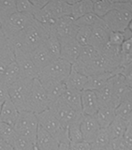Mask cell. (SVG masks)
Here are the masks:
<instances>
[{
    "label": "cell",
    "instance_id": "obj_1",
    "mask_svg": "<svg viewBox=\"0 0 132 150\" xmlns=\"http://www.w3.org/2000/svg\"><path fill=\"white\" fill-rule=\"evenodd\" d=\"M48 37L49 33L45 28L34 20L20 34L8 40V44L13 53L23 52L30 54L32 51L43 44Z\"/></svg>",
    "mask_w": 132,
    "mask_h": 150
},
{
    "label": "cell",
    "instance_id": "obj_2",
    "mask_svg": "<svg viewBox=\"0 0 132 150\" xmlns=\"http://www.w3.org/2000/svg\"><path fill=\"white\" fill-rule=\"evenodd\" d=\"M112 32H125L132 20V4L129 0H115V8L102 18Z\"/></svg>",
    "mask_w": 132,
    "mask_h": 150
},
{
    "label": "cell",
    "instance_id": "obj_3",
    "mask_svg": "<svg viewBox=\"0 0 132 150\" xmlns=\"http://www.w3.org/2000/svg\"><path fill=\"white\" fill-rule=\"evenodd\" d=\"M72 68L75 70H77L78 72L83 74L84 76L89 77L92 76V75L115 71L120 67L114 64V62H112L104 54L100 53L95 58L89 61L88 63L82 64V65L73 64Z\"/></svg>",
    "mask_w": 132,
    "mask_h": 150
},
{
    "label": "cell",
    "instance_id": "obj_4",
    "mask_svg": "<svg viewBox=\"0 0 132 150\" xmlns=\"http://www.w3.org/2000/svg\"><path fill=\"white\" fill-rule=\"evenodd\" d=\"M37 122L42 129L49 132L59 144H70L68 129L63 128L49 109L37 115Z\"/></svg>",
    "mask_w": 132,
    "mask_h": 150
},
{
    "label": "cell",
    "instance_id": "obj_5",
    "mask_svg": "<svg viewBox=\"0 0 132 150\" xmlns=\"http://www.w3.org/2000/svg\"><path fill=\"white\" fill-rule=\"evenodd\" d=\"M50 100L39 79H34L32 83L31 91L26 103V112L39 115L43 111L49 109Z\"/></svg>",
    "mask_w": 132,
    "mask_h": 150
},
{
    "label": "cell",
    "instance_id": "obj_6",
    "mask_svg": "<svg viewBox=\"0 0 132 150\" xmlns=\"http://www.w3.org/2000/svg\"><path fill=\"white\" fill-rule=\"evenodd\" d=\"M33 80L21 78L16 83L8 87V98L19 112L25 111L28 97L31 91Z\"/></svg>",
    "mask_w": 132,
    "mask_h": 150
},
{
    "label": "cell",
    "instance_id": "obj_7",
    "mask_svg": "<svg viewBox=\"0 0 132 150\" xmlns=\"http://www.w3.org/2000/svg\"><path fill=\"white\" fill-rule=\"evenodd\" d=\"M13 128L18 135L29 139L36 144L37 131L39 128L37 115L26 111L19 112L18 118L13 125Z\"/></svg>",
    "mask_w": 132,
    "mask_h": 150
},
{
    "label": "cell",
    "instance_id": "obj_8",
    "mask_svg": "<svg viewBox=\"0 0 132 150\" xmlns=\"http://www.w3.org/2000/svg\"><path fill=\"white\" fill-rule=\"evenodd\" d=\"M33 21H34V17L30 14L19 12L13 13L11 16L1 23L5 37L8 40H11L18 34H20L23 29H25Z\"/></svg>",
    "mask_w": 132,
    "mask_h": 150
},
{
    "label": "cell",
    "instance_id": "obj_9",
    "mask_svg": "<svg viewBox=\"0 0 132 150\" xmlns=\"http://www.w3.org/2000/svg\"><path fill=\"white\" fill-rule=\"evenodd\" d=\"M49 110L59 121L61 126L66 129H68L70 125L74 123L81 122L83 117V114L72 110L61 98L52 103L49 106Z\"/></svg>",
    "mask_w": 132,
    "mask_h": 150
},
{
    "label": "cell",
    "instance_id": "obj_10",
    "mask_svg": "<svg viewBox=\"0 0 132 150\" xmlns=\"http://www.w3.org/2000/svg\"><path fill=\"white\" fill-rule=\"evenodd\" d=\"M72 65L61 58L53 61L45 67L39 73L37 79L42 80H54V81L65 83L71 70Z\"/></svg>",
    "mask_w": 132,
    "mask_h": 150
},
{
    "label": "cell",
    "instance_id": "obj_11",
    "mask_svg": "<svg viewBox=\"0 0 132 150\" xmlns=\"http://www.w3.org/2000/svg\"><path fill=\"white\" fill-rule=\"evenodd\" d=\"M78 30L79 27L75 23L74 19L71 16H64L57 19L54 33L52 35H54L62 44L75 40Z\"/></svg>",
    "mask_w": 132,
    "mask_h": 150
},
{
    "label": "cell",
    "instance_id": "obj_12",
    "mask_svg": "<svg viewBox=\"0 0 132 150\" xmlns=\"http://www.w3.org/2000/svg\"><path fill=\"white\" fill-rule=\"evenodd\" d=\"M111 32L112 31L108 28L102 19L100 23L91 27V36L90 40H89V45L95 48L97 51L101 52V50L109 43Z\"/></svg>",
    "mask_w": 132,
    "mask_h": 150
},
{
    "label": "cell",
    "instance_id": "obj_13",
    "mask_svg": "<svg viewBox=\"0 0 132 150\" xmlns=\"http://www.w3.org/2000/svg\"><path fill=\"white\" fill-rule=\"evenodd\" d=\"M13 54L15 57V62L20 68L22 78L31 80L37 79L39 76V71L31 60L29 54L23 53V52H14Z\"/></svg>",
    "mask_w": 132,
    "mask_h": 150
},
{
    "label": "cell",
    "instance_id": "obj_14",
    "mask_svg": "<svg viewBox=\"0 0 132 150\" xmlns=\"http://www.w3.org/2000/svg\"><path fill=\"white\" fill-rule=\"evenodd\" d=\"M100 130V127L98 125L97 119L95 118V116L83 115L81 122V131L84 142H87L89 144L93 143V141L96 139Z\"/></svg>",
    "mask_w": 132,
    "mask_h": 150
},
{
    "label": "cell",
    "instance_id": "obj_15",
    "mask_svg": "<svg viewBox=\"0 0 132 150\" xmlns=\"http://www.w3.org/2000/svg\"><path fill=\"white\" fill-rule=\"evenodd\" d=\"M82 111L83 115H95L100 109L97 98L95 91L83 90L81 92Z\"/></svg>",
    "mask_w": 132,
    "mask_h": 150
},
{
    "label": "cell",
    "instance_id": "obj_16",
    "mask_svg": "<svg viewBox=\"0 0 132 150\" xmlns=\"http://www.w3.org/2000/svg\"><path fill=\"white\" fill-rule=\"evenodd\" d=\"M122 73V68L120 67L117 69L115 71L112 72H106L97 75H92V76L87 77V82L83 90H91V91H97L102 86H104L111 78L115 76L116 74Z\"/></svg>",
    "mask_w": 132,
    "mask_h": 150
},
{
    "label": "cell",
    "instance_id": "obj_17",
    "mask_svg": "<svg viewBox=\"0 0 132 150\" xmlns=\"http://www.w3.org/2000/svg\"><path fill=\"white\" fill-rule=\"evenodd\" d=\"M40 82L41 83L47 96L49 98L51 104L55 102L56 100H58L62 97L64 91L66 90L65 83L57 82L54 81V80H42V81Z\"/></svg>",
    "mask_w": 132,
    "mask_h": 150
},
{
    "label": "cell",
    "instance_id": "obj_18",
    "mask_svg": "<svg viewBox=\"0 0 132 150\" xmlns=\"http://www.w3.org/2000/svg\"><path fill=\"white\" fill-rule=\"evenodd\" d=\"M29 56L31 60L33 61V63H34V65L36 66L39 73L40 70H42L45 67H47V66L51 64L53 61L56 60L49 54V52L46 50L43 44L40 46L39 48L32 51L29 54Z\"/></svg>",
    "mask_w": 132,
    "mask_h": 150
},
{
    "label": "cell",
    "instance_id": "obj_19",
    "mask_svg": "<svg viewBox=\"0 0 132 150\" xmlns=\"http://www.w3.org/2000/svg\"><path fill=\"white\" fill-rule=\"evenodd\" d=\"M82 51V46L80 45L76 40H70L61 44V54L60 58L73 65L78 59Z\"/></svg>",
    "mask_w": 132,
    "mask_h": 150
},
{
    "label": "cell",
    "instance_id": "obj_20",
    "mask_svg": "<svg viewBox=\"0 0 132 150\" xmlns=\"http://www.w3.org/2000/svg\"><path fill=\"white\" fill-rule=\"evenodd\" d=\"M58 145L59 143L57 141L39 125L36 138L37 150H56Z\"/></svg>",
    "mask_w": 132,
    "mask_h": 150
},
{
    "label": "cell",
    "instance_id": "obj_21",
    "mask_svg": "<svg viewBox=\"0 0 132 150\" xmlns=\"http://www.w3.org/2000/svg\"><path fill=\"white\" fill-rule=\"evenodd\" d=\"M45 9L55 19L70 16L71 14V6L66 0H49Z\"/></svg>",
    "mask_w": 132,
    "mask_h": 150
},
{
    "label": "cell",
    "instance_id": "obj_22",
    "mask_svg": "<svg viewBox=\"0 0 132 150\" xmlns=\"http://www.w3.org/2000/svg\"><path fill=\"white\" fill-rule=\"evenodd\" d=\"M112 89H114V77L111 78L104 86L95 91L100 107L114 108L112 106Z\"/></svg>",
    "mask_w": 132,
    "mask_h": 150
},
{
    "label": "cell",
    "instance_id": "obj_23",
    "mask_svg": "<svg viewBox=\"0 0 132 150\" xmlns=\"http://www.w3.org/2000/svg\"><path fill=\"white\" fill-rule=\"evenodd\" d=\"M19 111L9 98L3 103L1 111H0V122L8 124L13 127L18 118Z\"/></svg>",
    "mask_w": 132,
    "mask_h": 150
},
{
    "label": "cell",
    "instance_id": "obj_24",
    "mask_svg": "<svg viewBox=\"0 0 132 150\" xmlns=\"http://www.w3.org/2000/svg\"><path fill=\"white\" fill-rule=\"evenodd\" d=\"M128 84L125 77L122 74H116L114 76V89H112V106L116 108L120 103L121 98L128 90Z\"/></svg>",
    "mask_w": 132,
    "mask_h": 150
},
{
    "label": "cell",
    "instance_id": "obj_25",
    "mask_svg": "<svg viewBox=\"0 0 132 150\" xmlns=\"http://www.w3.org/2000/svg\"><path fill=\"white\" fill-rule=\"evenodd\" d=\"M87 82V77L84 76L83 74L78 72L77 70H75L73 68H71L70 73L68 75V77L67 78L65 82L66 87L68 89H72V90L82 92L84 86H85Z\"/></svg>",
    "mask_w": 132,
    "mask_h": 150
},
{
    "label": "cell",
    "instance_id": "obj_26",
    "mask_svg": "<svg viewBox=\"0 0 132 150\" xmlns=\"http://www.w3.org/2000/svg\"><path fill=\"white\" fill-rule=\"evenodd\" d=\"M68 107L78 112H82V101H81V92L68 89L66 87L62 97L60 98Z\"/></svg>",
    "mask_w": 132,
    "mask_h": 150
},
{
    "label": "cell",
    "instance_id": "obj_27",
    "mask_svg": "<svg viewBox=\"0 0 132 150\" xmlns=\"http://www.w3.org/2000/svg\"><path fill=\"white\" fill-rule=\"evenodd\" d=\"M94 116L97 119L100 129H107L115 118V109L112 107H100Z\"/></svg>",
    "mask_w": 132,
    "mask_h": 150
},
{
    "label": "cell",
    "instance_id": "obj_28",
    "mask_svg": "<svg viewBox=\"0 0 132 150\" xmlns=\"http://www.w3.org/2000/svg\"><path fill=\"white\" fill-rule=\"evenodd\" d=\"M132 111V89L130 87L124 94L123 98H121L120 103L115 108V115L122 118L126 119V117Z\"/></svg>",
    "mask_w": 132,
    "mask_h": 150
},
{
    "label": "cell",
    "instance_id": "obj_29",
    "mask_svg": "<svg viewBox=\"0 0 132 150\" xmlns=\"http://www.w3.org/2000/svg\"><path fill=\"white\" fill-rule=\"evenodd\" d=\"M126 129H128V122H126V120L116 115L114 121L107 128V130L110 134L111 139H117L123 138Z\"/></svg>",
    "mask_w": 132,
    "mask_h": 150
},
{
    "label": "cell",
    "instance_id": "obj_30",
    "mask_svg": "<svg viewBox=\"0 0 132 150\" xmlns=\"http://www.w3.org/2000/svg\"><path fill=\"white\" fill-rule=\"evenodd\" d=\"M93 12V0H77L71 6V16L75 21L83 15Z\"/></svg>",
    "mask_w": 132,
    "mask_h": 150
},
{
    "label": "cell",
    "instance_id": "obj_31",
    "mask_svg": "<svg viewBox=\"0 0 132 150\" xmlns=\"http://www.w3.org/2000/svg\"><path fill=\"white\" fill-rule=\"evenodd\" d=\"M22 76H21L20 68H19V66L17 65L15 61H13L12 63H11L7 67L6 72H5L1 83L4 84L5 86L8 87L14 83H16L18 80H20Z\"/></svg>",
    "mask_w": 132,
    "mask_h": 150
},
{
    "label": "cell",
    "instance_id": "obj_32",
    "mask_svg": "<svg viewBox=\"0 0 132 150\" xmlns=\"http://www.w3.org/2000/svg\"><path fill=\"white\" fill-rule=\"evenodd\" d=\"M114 8L115 0H93V12L101 19Z\"/></svg>",
    "mask_w": 132,
    "mask_h": 150
},
{
    "label": "cell",
    "instance_id": "obj_33",
    "mask_svg": "<svg viewBox=\"0 0 132 150\" xmlns=\"http://www.w3.org/2000/svg\"><path fill=\"white\" fill-rule=\"evenodd\" d=\"M100 53L104 54L107 58H109L112 61V62H114L117 66L121 67V62H122L121 46H114V45H111L108 43Z\"/></svg>",
    "mask_w": 132,
    "mask_h": 150
},
{
    "label": "cell",
    "instance_id": "obj_34",
    "mask_svg": "<svg viewBox=\"0 0 132 150\" xmlns=\"http://www.w3.org/2000/svg\"><path fill=\"white\" fill-rule=\"evenodd\" d=\"M111 137L107 129H100L96 139L91 143V150H107Z\"/></svg>",
    "mask_w": 132,
    "mask_h": 150
},
{
    "label": "cell",
    "instance_id": "obj_35",
    "mask_svg": "<svg viewBox=\"0 0 132 150\" xmlns=\"http://www.w3.org/2000/svg\"><path fill=\"white\" fill-rule=\"evenodd\" d=\"M46 50L54 59L60 58L61 54V42L54 35H49L43 43Z\"/></svg>",
    "mask_w": 132,
    "mask_h": 150
},
{
    "label": "cell",
    "instance_id": "obj_36",
    "mask_svg": "<svg viewBox=\"0 0 132 150\" xmlns=\"http://www.w3.org/2000/svg\"><path fill=\"white\" fill-rule=\"evenodd\" d=\"M13 61H15V57H14V54L11 47L7 50L0 51V83L6 72L7 67Z\"/></svg>",
    "mask_w": 132,
    "mask_h": 150
},
{
    "label": "cell",
    "instance_id": "obj_37",
    "mask_svg": "<svg viewBox=\"0 0 132 150\" xmlns=\"http://www.w3.org/2000/svg\"><path fill=\"white\" fill-rule=\"evenodd\" d=\"M15 12H17L15 0H0V23Z\"/></svg>",
    "mask_w": 132,
    "mask_h": 150
},
{
    "label": "cell",
    "instance_id": "obj_38",
    "mask_svg": "<svg viewBox=\"0 0 132 150\" xmlns=\"http://www.w3.org/2000/svg\"><path fill=\"white\" fill-rule=\"evenodd\" d=\"M17 136L18 134L12 126L0 122V139L11 145Z\"/></svg>",
    "mask_w": 132,
    "mask_h": 150
},
{
    "label": "cell",
    "instance_id": "obj_39",
    "mask_svg": "<svg viewBox=\"0 0 132 150\" xmlns=\"http://www.w3.org/2000/svg\"><path fill=\"white\" fill-rule=\"evenodd\" d=\"M100 54V52L97 51L95 48H93L92 46L87 45V46H83L82 47V51L81 54H80L78 59L76 60V62L74 64H86L89 61H91L92 59H94L96 56Z\"/></svg>",
    "mask_w": 132,
    "mask_h": 150
},
{
    "label": "cell",
    "instance_id": "obj_40",
    "mask_svg": "<svg viewBox=\"0 0 132 150\" xmlns=\"http://www.w3.org/2000/svg\"><path fill=\"white\" fill-rule=\"evenodd\" d=\"M13 150H37L36 144L25 137L18 135L11 144Z\"/></svg>",
    "mask_w": 132,
    "mask_h": 150
},
{
    "label": "cell",
    "instance_id": "obj_41",
    "mask_svg": "<svg viewBox=\"0 0 132 150\" xmlns=\"http://www.w3.org/2000/svg\"><path fill=\"white\" fill-rule=\"evenodd\" d=\"M122 62L121 68L132 62V36L126 39L121 45Z\"/></svg>",
    "mask_w": 132,
    "mask_h": 150
},
{
    "label": "cell",
    "instance_id": "obj_42",
    "mask_svg": "<svg viewBox=\"0 0 132 150\" xmlns=\"http://www.w3.org/2000/svg\"><path fill=\"white\" fill-rule=\"evenodd\" d=\"M101 21H102L101 18L97 17L94 12H91L77 19L75 21V23H76V25L78 27H93L94 25H97Z\"/></svg>",
    "mask_w": 132,
    "mask_h": 150
},
{
    "label": "cell",
    "instance_id": "obj_43",
    "mask_svg": "<svg viewBox=\"0 0 132 150\" xmlns=\"http://www.w3.org/2000/svg\"><path fill=\"white\" fill-rule=\"evenodd\" d=\"M81 122L74 123L72 125H70L68 128V138H69L70 144H78L83 141V134L81 131Z\"/></svg>",
    "mask_w": 132,
    "mask_h": 150
},
{
    "label": "cell",
    "instance_id": "obj_44",
    "mask_svg": "<svg viewBox=\"0 0 132 150\" xmlns=\"http://www.w3.org/2000/svg\"><path fill=\"white\" fill-rule=\"evenodd\" d=\"M131 36L132 35L128 29L125 32H111L109 38V44L114 46H121L123 44V42Z\"/></svg>",
    "mask_w": 132,
    "mask_h": 150
},
{
    "label": "cell",
    "instance_id": "obj_45",
    "mask_svg": "<svg viewBox=\"0 0 132 150\" xmlns=\"http://www.w3.org/2000/svg\"><path fill=\"white\" fill-rule=\"evenodd\" d=\"M91 36V27H79L75 40L82 47L89 45Z\"/></svg>",
    "mask_w": 132,
    "mask_h": 150
},
{
    "label": "cell",
    "instance_id": "obj_46",
    "mask_svg": "<svg viewBox=\"0 0 132 150\" xmlns=\"http://www.w3.org/2000/svg\"><path fill=\"white\" fill-rule=\"evenodd\" d=\"M15 2L17 12L23 14H30V15H33L35 13V8L33 7L30 0H15Z\"/></svg>",
    "mask_w": 132,
    "mask_h": 150
},
{
    "label": "cell",
    "instance_id": "obj_47",
    "mask_svg": "<svg viewBox=\"0 0 132 150\" xmlns=\"http://www.w3.org/2000/svg\"><path fill=\"white\" fill-rule=\"evenodd\" d=\"M107 150H128L123 141V138L111 139Z\"/></svg>",
    "mask_w": 132,
    "mask_h": 150
},
{
    "label": "cell",
    "instance_id": "obj_48",
    "mask_svg": "<svg viewBox=\"0 0 132 150\" xmlns=\"http://www.w3.org/2000/svg\"><path fill=\"white\" fill-rule=\"evenodd\" d=\"M121 74L125 77L128 86L132 89V62L125 66V67H122Z\"/></svg>",
    "mask_w": 132,
    "mask_h": 150
},
{
    "label": "cell",
    "instance_id": "obj_49",
    "mask_svg": "<svg viewBox=\"0 0 132 150\" xmlns=\"http://www.w3.org/2000/svg\"><path fill=\"white\" fill-rule=\"evenodd\" d=\"M123 141L126 144V148L128 150H132V127L128 125L126 132L123 136Z\"/></svg>",
    "mask_w": 132,
    "mask_h": 150
},
{
    "label": "cell",
    "instance_id": "obj_50",
    "mask_svg": "<svg viewBox=\"0 0 132 150\" xmlns=\"http://www.w3.org/2000/svg\"><path fill=\"white\" fill-rule=\"evenodd\" d=\"M9 48L8 40H7V38L5 37V34L2 29V25L0 23V51H4Z\"/></svg>",
    "mask_w": 132,
    "mask_h": 150
},
{
    "label": "cell",
    "instance_id": "obj_51",
    "mask_svg": "<svg viewBox=\"0 0 132 150\" xmlns=\"http://www.w3.org/2000/svg\"><path fill=\"white\" fill-rule=\"evenodd\" d=\"M31 4L33 5V7L35 8V11H40L43 8H45V6L48 4L49 0H30Z\"/></svg>",
    "mask_w": 132,
    "mask_h": 150
},
{
    "label": "cell",
    "instance_id": "obj_52",
    "mask_svg": "<svg viewBox=\"0 0 132 150\" xmlns=\"http://www.w3.org/2000/svg\"><path fill=\"white\" fill-rule=\"evenodd\" d=\"M8 98V87L4 84L0 83V102L4 103Z\"/></svg>",
    "mask_w": 132,
    "mask_h": 150
},
{
    "label": "cell",
    "instance_id": "obj_53",
    "mask_svg": "<svg viewBox=\"0 0 132 150\" xmlns=\"http://www.w3.org/2000/svg\"><path fill=\"white\" fill-rule=\"evenodd\" d=\"M73 144L75 145V147L77 148V150H91V144L84 142V141L78 144Z\"/></svg>",
    "mask_w": 132,
    "mask_h": 150
},
{
    "label": "cell",
    "instance_id": "obj_54",
    "mask_svg": "<svg viewBox=\"0 0 132 150\" xmlns=\"http://www.w3.org/2000/svg\"><path fill=\"white\" fill-rule=\"evenodd\" d=\"M56 150H69V144H59Z\"/></svg>",
    "mask_w": 132,
    "mask_h": 150
},
{
    "label": "cell",
    "instance_id": "obj_55",
    "mask_svg": "<svg viewBox=\"0 0 132 150\" xmlns=\"http://www.w3.org/2000/svg\"><path fill=\"white\" fill-rule=\"evenodd\" d=\"M126 122H128V126H130V127H132V111H131V112L128 115V116L126 117Z\"/></svg>",
    "mask_w": 132,
    "mask_h": 150
},
{
    "label": "cell",
    "instance_id": "obj_56",
    "mask_svg": "<svg viewBox=\"0 0 132 150\" xmlns=\"http://www.w3.org/2000/svg\"><path fill=\"white\" fill-rule=\"evenodd\" d=\"M128 29L129 30V32L131 33V35H132V20H131V22L129 23V25H128Z\"/></svg>",
    "mask_w": 132,
    "mask_h": 150
},
{
    "label": "cell",
    "instance_id": "obj_57",
    "mask_svg": "<svg viewBox=\"0 0 132 150\" xmlns=\"http://www.w3.org/2000/svg\"><path fill=\"white\" fill-rule=\"evenodd\" d=\"M2 105H3V103L0 102V111H1V108H2Z\"/></svg>",
    "mask_w": 132,
    "mask_h": 150
}]
</instances>
